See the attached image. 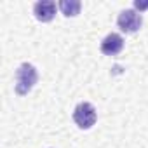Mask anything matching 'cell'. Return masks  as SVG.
I'll return each mask as SVG.
<instances>
[{
	"instance_id": "6da1fadb",
	"label": "cell",
	"mask_w": 148,
	"mask_h": 148,
	"mask_svg": "<svg viewBox=\"0 0 148 148\" xmlns=\"http://www.w3.org/2000/svg\"><path fill=\"white\" fill-rule=\"evenodd\" d=\"M37 80H38L37 68L30 63H23L16 70V92L19 96H26L35 87Z\"/></svg>"
},
{
	"instance_id": "7a4b0ae2",
	"label": "cell",
	"mask_w": 148,
	"mask_h": 148,
	"mask_svg": "<svg viewBox=\"0 0 148 148\" xmlns=\"http://www.w3.org/2000/svg\"><path fill=\"white\" fill-rule=\"evenodd\" d=\"M96 108L87 101L79 103L73 110V120L80 129H91L96 124Z\"/></svg>"
},
{
	"instance_id": "3957f363",
	"label": "cell",
	"mask_w": 148,
	"mask_h": 148,
	"mask_svg": "<svg viewBox=\"0 0 148 148\" xmlns=\"http://www.w3.org/2000/svg\"><path fill=\"white\" fill-rule=\"evenodd\" d=\"M117 25L124 33H134L141 28L143 25V18L139 12H136L134 9H125L119 14L117 18Z\"/></svg>"
},
{
	"instance_id": "277c9868",
	"label": "cell",
	"mask_w": 148,
	"mask_h": 148,
	"mask_svg": "<svg viewBox=\"0 0 148 148\" xmlns=\"http://www.w3.org/2000/svg\"><path fill=\"white\" fill-rule=\"evenodd\" d=\"M33 14L38 21L42 23H49L54 19L56 16V4L52 0H40L33 5Z\"/></svg>"
},
{
	"instance_id": "5b68a950",
	"label": "cell",
	"mask_w": 148,
	"mask_h": 148,
	"mask_svg": "<svg viewBox=\"0 0 148 148\" xmlns=\"http://www.w3.org/2000/svg\"><path fill=\"white\" fill-rule=\"evenodd\" d=\"M124 49V38L119 33H110L101 42V52L105 56H117Z\"/></svg>"
},
{
	"instance_id": "8992f818",
	"label": "cell",
	"mask_w": 148,
	"mask_h": 148,
	"mask_svg": "<svg viewBox=\"0 0 148 148\" xmlns=\"http://www.w3.org/2000/svg\"><path fill=\"white\" fill-rule=\"evenodd\" d=\"M80 7L82 4L79 0H61L59 2V9L66 18H75L77 14H80Z\"/></svg>"
},
{
	"instance_id": "52a82bcc",
	"label": "cell",
	"mask_w": 148,
	"mask_h": 148,
	"mask_svg": "<svg viewBox=\"0 0 148 148\" xmlns=\"http://www.w3.org/2000/svg\"><path fill=\"white\" fill-rule=\"evenodd\" d=\"M134 7H136V9H139V11L148 9V2H139V0H136V2H134Z\"/></svg>"
}]
</instances>
